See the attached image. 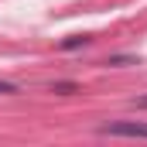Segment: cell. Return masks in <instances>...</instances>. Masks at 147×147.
<instances>
[{
	"instance_id": "obj_1",
	"label": "cell",
	"mask_w": 147,
	"mask_h": 147,
	"mask_svg": "<svg viewBox=\"0 0 147 147\" xmlns=\"http://www.w3.org/2000/svg\"><path fill=\"white\" fill-rule=\"evenodd\" d=\"M99 134H110V137H147V123H137V120H116V123L99 127Z\"/></svg>"
},
{
	"instance_id": "obj_2",
	"label": "cell",
	"mask_w": 147,
	"mask_h": 147,
	"mask_svg": "<svg viewBox=\"0 0 147 147\" xmlns=\"http://www.w3.org/2000/svg\"><path fill=\"white\" fill-rule=\"evenodd\" d=\"M10 92H17V86H14V82H3V79H0V96H10Z\"/></svg>"
},
{
	"instance_id": "obj_3",
	"label": "cell",
	"mask_w": 147,
	"mask_h": 147,
	"mask_svg": "<svg viewBox=\"0 0 147 147\" xmlns=\"http://www.w3.org/2000/svg\"><path fill=\"white\" fill-rule=\"evenodd\" d=\"M51 92H75L72 82H58V86H51Z\"/></svg>"
},
{
	"instance_id": "obj_4",
	"label": "cell",
	"mask_w": 147,
	"mask_h": 147,
	"mask_svg": "<svg viewBox=\"0 0 147 147\" xmlns=\"http://www.w3.org/2000/svg\"><path fill=\"white\" fill-rule=\"evenodd\" d=\"M82 41H86V38H69V41H65V45H62V48H79V45H82Z\"/></svg>"
},
{
	"instance_id": "obj_5",
	"label": "cell",
	"mask_w": 147,
	"mask_h": 147,
	"mask_svg": "<svg viewBox=\"0 0 147 147\" xmlns=\"http://www.w3.org/2000/svg\"><path fill=\"white\" fill-rule=\"evenodd\" d=\"M137 106H140V110H147V96H144V99H137Z\"/></svg>"
}]
</instances>
